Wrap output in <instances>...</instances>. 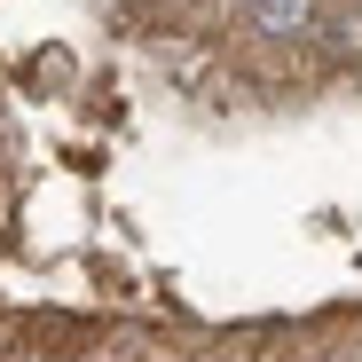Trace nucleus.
Masks as SVG:
<instances>
[{
  "label": "nucleus",
  "instance_id": "1",
  "mask_svg": "<svg viewBox=\"0 0 362 362\" xmlns=\"http://www.w3.org/2000/svg\"><path fill=\"white\" fill-rule=\"evenodd\" d=\"M245 16L260 40H299V32H315V0H245Z\"/></svg>",
  "mask_w": 362,
  "mask_h": 362
}]
</instances>
